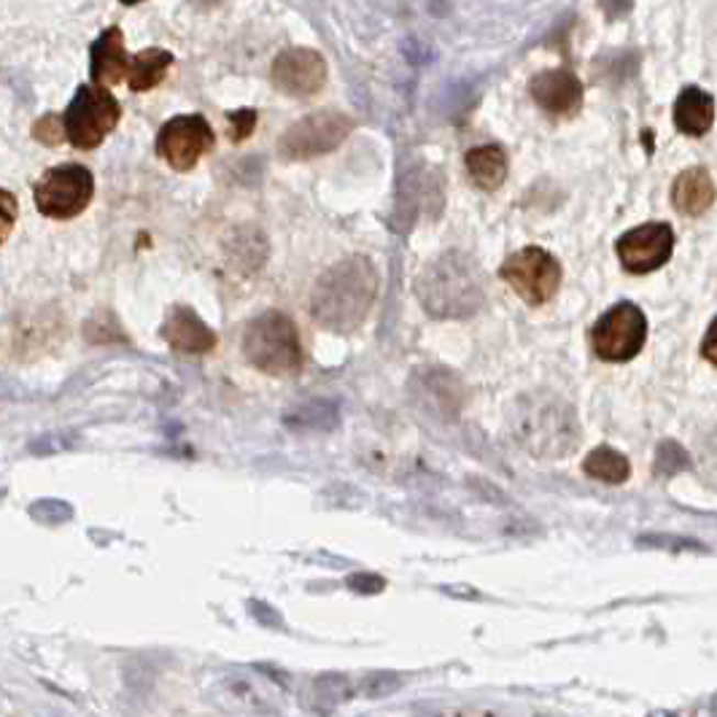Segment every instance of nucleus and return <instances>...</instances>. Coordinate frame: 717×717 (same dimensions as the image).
<instances>
[{"label": "nucleus", "mask_w": 717, "mask_h": 717, "mask_svg": "<svg viewBox=\"0 0 717 717\" xmlns=\"http://www.w3.org/2000/svg\"><path fill=\"white\" fill-rule=\"evenodd\" d=\"M378 297V271L367 256H345L321 273L308 297V313L330 332L362 327Z\"/></svg>", "instance_id": "nucleus-1"}, {"label": "nucleus", "mask_w": 717, "mask_h": 717, "mask_svg": "<svg viewBox=\"0 0 717 717\" xmlns=\"http://www.w3.org/2000/svg\"><path fill=\"white\" fill-rule=\"evenodd\" d=\"M416 295L434 319H470L486 300L481 271L462 251L434 256L416 280Z\"/></svg>", "instance_id": "nucleus-2"}, {"label": "nucleus", "mask_w": 717, "mask_h": 717, "mask_svg": "<svg viewBox=\"0 0 717 717\" xmlns=\"http://www.w3.org/2000/svg\"><path fill=\"white\" fill-rule=\"evenodd\" d=\"M512 440L540 459H561L577 448V421L570 405L551 397L518 402L510 418Z\"/></svg>", "instance_id": "nucleus-3"}, {"label": "nucleus", "mask_w": 717, "mask_h": 717, "mask_svg": "<svg viewBox=\"0 0 717 717\" xmlns=\"http://www.w3.org/2000/svg\"><path fill=\"white\" fill-rule=\"evenodd\" d=\"M241 349L256 369L276 375V378L300 373L302 367L300 334H297L295 321L280 310H267L251 319L243 330Z\"/></svg>", "instance_id": "nucleus-4"}, {"label": "nucleus", "mask_w": 717, "mask_h": 717, "mask_svg": "<svg viewBox=\"0 0 717 717\" xmlns=\"http://www.w3.org/2000/svg\"><path fill=\"white\" fill-rule=\"evenodd\" d=\"M119 117H122V109L109 87L81 84L63 113L65 141L81 152H92L109 139L111 130L119 124Z\"/></svg>", "instance_id": "nucleus-5"}, {"label": "nucleus", "mask_w": 717, "mask_h": 717, "mask_svg": "<svg viewBox=\"0 0 717 717\" xmlns=\"http://www.w3.org/2000/svg\"><path fill=\"white\" fill-rule=\"evenodd\" d=\"M354 130V119L340 111H316L291 124L278 141V157L284 163H305L330 154Z\"/></svg>", "instance_id": "nucleus-6"}, {"label": "nucleus", "mask_w": 717, "mask_h": 717, "mask_svg": "<svg viewBox=\"0 0 717 717\" xmlns=\"http://www.w3.org/2000/svg\"><path fill=\"white\" fill-rule=\"evenodd\" d=\"M95 197V176L84 165H57L35 181L33 200L44 217L76 219Z\"/></svg>", "instance_id": "nucleus-7"}, {"label": "nucleus", "mask_w": 717, "mask_h": 717, "mask_svg": "<svg viewBox=\"0 0 717 717\" xmlns=\"http://www.w3.org/2000/svg\"><path fill=\"white\" fill-rule=\"evenodd\" d=\"M648 340V319L635 302H618L591 330L594 354L605 362H631Z\"/></svg>", "instance_id": "nucleus-8"}, {"label": "nucleus", "mask_w": 717, "mask_h": 717, "mask_svg": "<svg viewBox=\"0 0 717 717\" xmlns=\"http://www.w3.org/2000/svg\"><path fill=\"white\" fill-rule=\"evenodd\" d=\"M499 278L510 284L523 302L545 305L561 286V265L545 249L526 246L507 256L499 267Z\"/></svg>", "instance_id": "nucleus-9"}, {"label": "nucleus", "mask_w": 717, "mask_h": 717, "mask_svg": "<svg viewBox=\"0 0 717 717\" xmlns=\"http://www.w3.org/2000/svg\"><path fill=\"white\" fill-rule=\"evenodd\" d=\"M213 130L200 113H184L163 124L157 135V154L173 170H192V167L213 148Z\"/></svg>", "instance_id": "nucleus-10"}, {"label": "nucleus", "mask_w": 717, "mask_h": 717, "mask_svg": "<svg viewBox=\"0 0 717 717\" xmlns=\"http://www.w3.org/2000/svg\"><path fill=\"white\" fill-rule=\"evenodd\" d=\"M674 251V230L666 221H648L626 232L618 241L620 265L635 276L661 271Z\"/></svg>", "instance_id": "nucleus-11"}, {"label": "nucleus", "mask_w": 717, "mask_h": 717, "mask_svg": "<svg viewBox=\"0 0 717 717\" xmlns=\"http://www.w3.org/2000/svg\"><path fill=\"white\" fill-rule=\"evenodd\" d=\"M271 79L278 92L289 98H313L327 84V63L316 49L291 46L276 57Z\"/></svg>", "instance_id": "nucleus-12"}, {"label": "nucleus", "mask_w": 717, "mask_h": 717, "mask_svg": "<svg viewBox=\"0 0 717 717\" xmlns=\"http://www.w3.org/2000/svg\"><path fill=\"white\" fill-rule=\"evenodd\" d=\"M221 704L238 713L249 715H271L278 709L280 691L273 685L271 677H260L256 672L227 674L221 680Z\"/></svg>", "instance_id": "nucleus-13"}, {"label": "nucleus", "mask_w": 717, "mask_h": 717, "mask_svg": "<svg viewBox=\"0 0 717 717\" xmlns=\"http://www.w3.org/2000/svg\"><path fill=\"white\" fill-rule=\"evenodd\" d=\"M531 98L542 111L555 113V117H572L583 106V81L566 68L542 70L531 79Z\"/></svg>", "instance_id": "nucleus-14"}, {"label": "nucleus", "mask_w": 717, "mask_h": 717, "mask_svg": "<svg viewBox=\"0 0 717 717\" xmlns=\"http://www.w3.org/2000/svg\"><path fill=\"white\" fill-rule=\"evenodd\" d=\"M163 338L178 354H208L217 345V334L211 327L187 305H178L163 324Z\"/></svg>", "instance_id": "nucleus-15"}, {"label": "nucleus", "mask_w": 717, "mask_h": 717, "mask_svg": "<svg viewBox=\"0 0 717 717\" xmlns=\"http://www.w3.org/2000/svg\"><path fill=\"white\" fill-rule=\"evenodd\" d=\"M128 49H124V35L119 27H109L98 35V41L89 49V74L100 87H111L128 76Z\"/></svg>", "instance_id": "nucleus-16"}, {"label": "nucleus", "mask_w": 717, "mask_h": 717, "mask_svg": "<svg viewBox=\"0 0 717 717\" xmlns=\"http://www.w3.org/2000/svg\"><path fill=\"white\" fill-rule=\"evenodd\" d=\"M715 202V181L707 167H688L672 184V206L685 217H702Z\"/></svg>", "instance_id": "nucleus-17"}, {"label": "nucleus", "mask_w": 717, "mask_h": 717, "mask_svg": "<svg viewBox=\"0 0 717 717\" xmlns=\"http://www.w3.org/2000/svg\"><path fill=\"white\" fill-rule=\"evenodd\" d=\"M356 693L364 696V677L354 683L345 674H321L305 691V707L316 715H330L340 704L351 702Z\"/></svg>", "instance_id": "nucleus-18"}, {"label": "nucleus", "mask_w": 717, "mask_h": 717, "mask_svg": "<svg viewBox=\"0 0 717 717\" xmlns=\"http://www.w3.org/2000/svg\"><path fill=\"white\" fill-rule=\"evenodd\" d=\"M674 128L683 135L698 139L707 133L715 122V98L709 92L698 87H688L680 92V98L674 100Z\"/></svg>", "instance_id": "nucleus-19"}, {"label": "nucleus", "mask_w": 717, "mask_h": 717, "mask_svg": "<svg viewBox=\"0 0 717 717\" xmlns=\"http://www.w3.org/2000/svg\"><path fill=\"white\" fill-rule=\"evenodd\" d=\"M467 170L472 184L483 192H494L507 178V152L497 143L475 146L467 152Z\"/></svg>", "instance_id": "nucleus-20"}, {"label": "nucleus", "mask_w": 717, "mask_h": 717, "mask_svg": "<svg viewBox=\"0 0 717 717\" xmlns=\"http://www.w3.org/2000/svg\"><path fill=\"white\" fill-rule=\"evenodd\" d=\"M170 65H173L170 52L143 49L135 57H130L128 76H124V79L130 81V89H133V92H146V89L157 87V84L165 79Z\"/></svg>", "instance_id": "nucleus-21"}, {"label": "nucleus", "mask_w": 717, "mask_h": 717, "mask_svg": "<svg viewBox=\"0 0 717 717\" xmlns=\"http://www.w3.org/2000/svg\"><path fill=\"white\" fill-rule=\"evenodd\" d=\"M583 472L594 481L609 483V486H620V483L629 481L631 464L626 459V453L615 451L609 445H599L583 459Z\"/></svg>", "instance_id": "nucleus-22"}, {"label": "nucleus", "mask_w": 717, "mask_h": 717, "mask_svg": "<svg viewBox=\"0 0 717 717\" xmlns=\"http://www.w3.org/2000/svg\"><path fill=\"white\" fill-rule=\"evenodd\" d=\"M30 518L46 526H59L74 518V507L63 499H38L30 507Z\"/></svg>", "instance_id": "nucleus-23"}, {"label": "nucleus", "mask_w": 717, "mask_h": 717, "mask_svg": "<svg viewBox=\"0 0 717 717\" xmlns=\"http://www.w3.org/2000/svg\"><path fill=\"white\" fill-rule=\"evenodd\" d=\"M33 139L46 143V146H57V143H63L65 141L63 117H57V113H46L44 119H38L33 128Z\"/></svg>", "instance_id": "nucleus-24"}, {"label": "nucleus", "mask_w": 717, "mask_h": 717, "mask_svg": "<svg viewBox=\"0 0 717 717\" xmlns=\"http://www.w3.org/2000/svg\"><path fill=\"white\" fill-rule=\"evenodd\" d=\"M16 213H20V202L9 189H0V246L9 241L11 230L16 224Z\"/></svg>", "instance_id": "nucleus-25"}, {"label": "nucleus", "mask_w": 717, "mask_h": 717, "mask_svg": "<svg viewBox=\"0 0 717 717\" xmlns=\"http://www.w3.org/2000/svg\"><path fill=\"white\" fill-rule=\"evenodd\" d=\"M669 451H672V456H666V453L659 451V459H655V470H659L661 475H672V472L688 467V453H685L677 442H672Z\"/></svg>", "instance_id": "nucleus-26"}, {"label": "nucleus", "mask_w": 717, "mask_h": 717, "mask_svg": "<svg viewBox=\"0 0 717 717\" xmlns=\"http://www.w3.org/2000/svg\"><path fill=\"white\" fill-rule=\"evenodd\" d=\"M384 717H492L486 713H472V709H453V713H434V709H408V713H394Z\"/></svg>", "instance_id": "nucleus-27"}, {"label": "nucleus", "mask_w": 717, "mask_h": 717, "mask_svg": "<svg viewBox=\"0 0 717 717\" xmlns=\"http://www.w3.org/2000/svg\"><path fill=\"white\" fill-rule=\"evenodd\" d=\"M254 111H241V113H235V117H232V122H235V133H232V139L235 141H243L246 139V135H251V130H254Z\"/></svg>", "instance_id": "nucleus-28"}, {"label": "nucleus", "mask_w": 717, "mask_h": 717, "mask_svg": "<svg viewBox=\"0 0 717 717\" xmlns=\"http://www.w3.org/2000/svg\"><path fill=\"white\" fill-rule=\"evenodd\" d=\"M358 583H364L367 585V588H364V594H378V591H384V580L380 577H373V575H356V577H351L349 580V585H354V588H358ZM362 591V588H358Z\"/></svg>", "instance_id": "nucleus-29"}, {"label": "nucleus", "mask_w": 717, "mask_h": 717, "mask_svg": "<svg viewBox=\"0 0 717 717\" xmlns=\"http://www.w3.org/2000/svg\"><path fill=\"white\" fill-rule=\"evenodd\" d=\"M715 330H717V324L713 321V324H709L707 340H704V356H707L709 364H717V356H715Z\"/></svg>", "instance_id": "nucleus-30"}, {"label": "nucleus", "mask_w": 717, "mask_h": 717, "mask_svg": "<svg viewBox=\"0 0 717 717\" xmlns=\"http://www.w3.org/2000/svg\"><path fill=\"white\" fill-rule=\"evenodd\" d=\"M195 5H200V9H211V5H217L221 3V0H192Z\"/></svg>", "instance_id": "nucleus-31"}, {"label": "nucleus", "mask_w": 717, "mask_h": 717, "mask_svg": "<svg viewBox=\"0 0 717 717\" xmlns=\"http://www.w3.org/2000/svg\"><path fill=\"white\" fill-rule=\"evenodd\" d=\"M124 5H135V3H141V0H122Z\"/></svg>", "instance_id": "nucleus-32"}]
</instances>
